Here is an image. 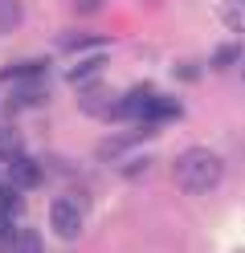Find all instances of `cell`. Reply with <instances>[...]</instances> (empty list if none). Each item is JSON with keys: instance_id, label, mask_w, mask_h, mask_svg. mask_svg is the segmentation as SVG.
<instances>
[{"instance_id": "3", "label": "cell", "mask_w": 245, "mask_h": 253, "mask_svg": "<svg viewBox=\"0 0 245 253\" xmlns=\"http://www.w3.org/2000/svg\"><path fill=\"white\" fill-rule=\"evenodd\" d=\"M82 110H86V115H102V119H114L119 102H114V94H110L106 86H86V90H82Z\"/></svg>"}, {"instance_id": "8", "label": "cell", "mask_w": 245, "mask_h": 253, "mask_svg": "<svg viewBox=\"0 0 245 253\" xmlns=\"http://www.w3.org/2000/svg\"><path fill=\"white\" fill-rule=\"evenodd\" d=\"M21 25V0H0V33H12Z\"/></svg>"}, {"instance_id": "6", "label": "cell", "mask_w": 245, "mask_h": 253, "mask_svg": "<svg viewBox=\"0 0 245 253\" xmlns=\"http://www.w3.org/2000/svg\"><path fill=\"white\" fill-rule=\"evenodd\" d=\"M8 249H21V253H37V249H41V237L33 233V229H12V237H8Z\"/></svg>"}, {"instance_id": "7", "label": "cell", "mask_w": 245, "mask_h": 253, "mask_svg": "<svg viewBox=\"0 0 245 253\" xmlns=\"http://www.w3.org/2000/svg\"><path fill=\"white\" fill-rule=\"evenodd\" d=\"M0 212H4V216H16V212H21V188H16L12 180L0 184Z\"/></svg>"}, {"instance_id": "13", "label": "cell", "mask_w": 245, "mask_h": 253, "mask_svg": "<svg viewBox=\"0 0 245 253\" xmlns=\"http://www.w3.org/2000/svg\"><path fill=\"white\" fill-rule=\"evenodd\" d=\"M74 8L78 12H94V8H102V0H74Z\"/></svg>"}, {"instance_id": "5", "label": "cell", "mask_w": 245, "mask_h": 253, "mask_svg": "<svg viewBox=\"0 0 245 253\" xmlns=\"http://www.w3.org/2000/svg\"><path fill=\"white\" fill-rule=\"evenodd\" d=\"M221 21L229 29H237V33H245V0H225L221 4Z\"/></svg>"}, {"instance_id": "9", "label": "cell", "mask_w": 245, "mask_h": 253, "mask_svg": "<svg viewBox=\"0 0 245 253\" xmlns=\"http://www.w3.org/2000/svg\"><path fill=\"white\" fill-rule=\"evenodd\" d=\"M237 57H241V45H237V41H229V45H221V49L212 53V70H229V66H237Z\"/></svg>"}, {"instance_id": "4", "label": "cell", "mask_w": 245, "mask_h": 253, "mask_svg": "<svg viewBox=\"0 0 245 253\" xmlns=\"http://www.w3.org/2000/svg\"><path fill=\"white\" fill-rule=\"evenodd\" d=\"M8 180H12L16 188H33V184H41V164H37V160H29L25 151H21V155H12V160H8Z\"/></svg>"}, {"instance_id": "11", "label": "cell", "mask_w": 245, "mask_h": 253, "mask_svg": "<svg viewBox=\"0 0 245 253\" xmlns=\"http://www.w3.org/2000/svg\"><path fill=\"white\" fill-rule=\"evenodd\" d=\"M98 70H102V57H86L82 66H74L65 78H70V82H86V78H90V74H98Z\"/></svg>"}, {"instance_id": "12", "label": "cell", "mask_w": 245, "mask_h": 253, "mask_svg": "<svg viewBox=\"0 0 245 253\" xmlns=\"http://www.w3.org/2000/svg\"><path fill=\"white\" fill-rule=\"evenodd\" d=\"M12 155H21V139L12 131H0V160H12Z\"/></svg>"}, {"instance_id": "10", "label": "cell", "mask_w": 245, "mask_h": 253, "mask_svg": "<svg viewBox=\"0 0 245 253\" xmlns=\"http://www.w3.org/2000/svg\"><path fill=\"white\" fill-rule=\"evenodd\" d=\"M41 98H45V86H41V82H25L21 90H16L12 106H29V102H41Z\"/></svg>"}, {"instance_id": "2", "label": "cell", "mask_w": 245, "mask_h": 253, "mask_svg": "<svg viewBox=\"0 0 245 253\" xmlns=\"http://www.w3.org/2000/svg\"><path fill=\"white\" fill-rule=\"evenodd\" d=\"M49 225H53L57 237L74 241V237L82 233V209H78V200H70V196L53 200V204H49Z\"/></svg>"}, {"instance_id": "1", "label": "cell", "mask_w": 245, "mask_h": 253, "mask_svg": "<svg viewBox=\"0 0 245 253\" xmlns=\"http://www.w3.org/2000/svg\"><path fill=\"white\" fill-rule=\"evenodd\" d=\"M172 180H176V188H184V192H208V188L221 180L217 151H208V147L180 151V160H176V168H172Z\"/></svg>"}]
</instances>
